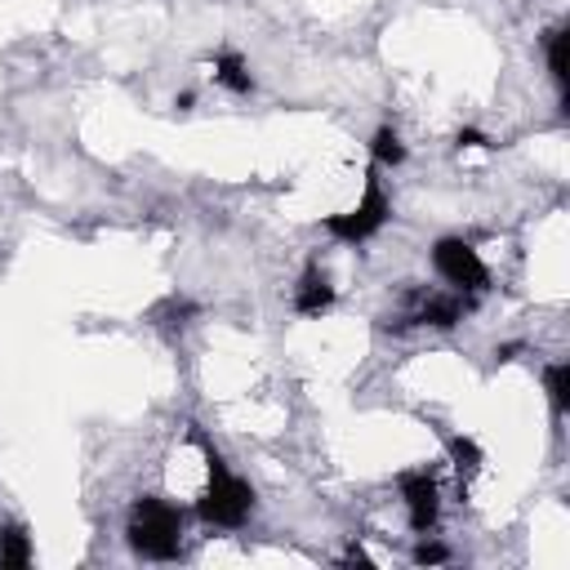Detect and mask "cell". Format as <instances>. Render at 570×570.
I'll return each instance as SVG.
<instances>
[{
    "mask_svg": "<svg viewBox=\"0 0 570 570\" xmlns=\"http://www.w3.org/2000/svg\"><path fill=\"white\" fill-rule=\"evenodd\" d=\"M548 71H552V80L557 85H566L570 80V36L557 27V31H548Z\"/></svg>",
    "mask_w": 570,
    "mask_h": 570,
    "instance_id": "obj_12",
    "label": "cell"
},
{
    "mask_svg": "<svg viewBox=\"0 0 570 570\" xmlns=\"http://www.w3.org/2000/svg\"><path fill=\"white\" fill-rule=\"evenodd\" d=\"M387 214H392V205H387V196H383L379 178L370 174L361 205H356V209H347V214H330V218H325V232H330L334 240H347V245H356V240L374 236V232L387 223Z\"/></svg>",
    "mask_w": 570,
    "mask_h": 570,
    "instance_id": "obj_4",
    "label": "cell"
},
{
    "mask_svg": "<svg viewBox=\"0 0 570 570\" xmlns=\"http://www.w3.org/2000/svg\"><path fill=\"white\" fill-rule=\"evenodd\" d=\"M432 267H436V276H441L445 285H454L459 294H476V289H485V281H490L481 254H476L468 240H459V236H441V240L432 245Z\"/></svg>",
    "mask_w": 570,
    "mask_h": 570,
    "instance_id": "obj_3",
    "label": "cell"
},
{
    "mask_svg": "<svg viewBox=\"0 0 570 570\" xmlns=\"http://www.w3.org/2000/svg\"><path fill=\"white\" fill-rule=\"evenodd\" d=\"M445 454H450V468L459 472V481H468V476L481 472V445L472 436H450L445 441Z\"/></svg>",
    "mask_w": 570,
    "mask_h": 570,
    "instance_id": "obj_10",
    "label": "cell"
},
{
    "mask_svg": "<svg viewBox=\"0 0 570 570\" xmlns=\"http://www.w3.org/2000/svg\"><path fill=\"white\" fill-rule=\"evenodd\" d=\"M463 312H468V298L454 289V294H428L410 316H401L396 325H441V330H450V325H459L463 321Z\"/></svg>",
    "mask_w": 570,
    "mask_h": 570,
    "instance_id": "obj_6",
    "label": "cell"
},
{
    "mask_svg": "<svg viewBox=\"0 0 570 570\" xmlns=\"http://www.w3.org/2000/svg\"><path fill=\"white\" fill-rule=\"evenodd\" d=\"M441 561H450V548H445V543L423 539V543L414 548V566H441Z\"/></svg>",
    "mask_w": 570,
    "mask_h": 570,
    "instance_id": "obj_14",
    "label": "cell"
},
{
    "mask_svg": "<svg viewBox=\"0 0 570 570\" xmlns=\"http://www.w3.org/2000/svg\"><path fill=\"white\" fill-rule=\"evenodd\" d=\"M459 147H490L481 129H459Z\"/></svg>",
    "mask_w": 570,
    "mask_h": 570,
    "instance_id": "obj_15",
    "label": "cell"
},
{
    "mask_svg": "<svg viewBox=\"0 0 570 570\" xmlns=\"http://www.w3.org/2000/svg\"><path fill=\"white\" fill-rule=\"evenodd\" d=\"M0 566L4 570L31 566V539H27L22 525H0Z\"/></svg>",
    "mask_w": 570,
    "mask_h": 570,
    "instance_id": "obj_9",
    "label": "cell"
},
{
    "mask_svg": "<svg viewBox=\"0 0 570 570\" xmlns=\"http://www.w3.org/2000/svg\"><path fill=\"white\" fill-rule=\"evenodd\" d=\"M214 80L223 85V89H232V94H249L254 89V76H249V62L240 58V53H214Z\"/></svg>",
    "mask_w": 570,
    "mask_h": 570,
    "instance_id": "obj_8",
    "label": "cell"
},
{
    "mask_svg": "<svg viewBox=\"0 0 570 570\" xmlns=\"http://www.w3.org/2000/svg\"><path fill=\"white\" fill-rule=\"evenodd\" d=\"M401 499H405V512H410V525L419 534H428L436 525V512H441V490L428 472H405L401 476Z\"/></svg>",
    "mask_w": 570,
    "mask_h": 570,
    "instance_id": "obj_5",
    "label": "cell"
},
{
    "mask_svg": "<svg viewBox=\"0 0 570 570\" xmlns=\"http://www.w3.org/2000/svg\"><path fill=\"white\" fill-rule=\"evenodd\" d=\"M129 548L138 557H151V561H169L178 552V534H183V512L165 499H138L134 512H129Z\"/></svg>",
    "mask_w": 570,
    "mask_h": 570,
    "instance_id": "obj_2",
    "label": "cell"
},
{
    "mask_svg": "<svg viewBox=\"0 0 570 570\" xmlns=\"http://www.w3.org/2000/svg\"><path fill=\"white\" fill-rule=\"evenodd\" d=\"M543 387H548V396H552V410L566 414V410H570V365H566V361L548 365V370H543Z\"/></svg>",
    "mask_w": 570,
    "mask_h": 570,
    "instance_id": "obj_13",
    "label": "cell"
},
{
    "mask_svg": "<svg viewBox=\"0 0 570 570\" xmlns=\"http://www.w3.org/2000/svg\"><path fill=\"white\" fill-rule=\"evenodd\" d=\"M370 156H374V165H401L405 160V142H401V134L396 129H374V138H370Z\"/></svg>",
    "mask_w": 570,
    "mask_h": 570,
    "instance_id": "obj_11",
    "label": "cell"
},
{
    "mask_svg": "<svg viewBox=\"0 0 570 570\" xmlns=\"http://www.w3.org/2000/svg\"><path fill=\"white\" fill-rule=\"evenodd\" d=\"M196 445L205 450V468H209V485H205L196 512H200L209 525H223V530L245 525V517L254 512V490H249L236 472H227V463L218 459V450H214L200 432H196Z\"/></svg>",
    "mask_w": 570,
    "mask_h": 570,
    "instance_id": "obj_1",
    "label": "cell"
},
{
    "mask_svg": "<svg viewBox=\"0 0 570 570\" xmlns=\"http://www.w3.org/2000/svg\"><path fill=\"white\" fill-rule=\"evenodd\" d=\"M330 307H334V285H330V276H325L321 267H307L303 281H298V289H294V312H298V316H321V312H330Z\"/></svg>",
    "mask_w": 570,
    "mask_h": 570,
    "instance_id": "obj_7",
    "label": "cell"
}]
</instances>
